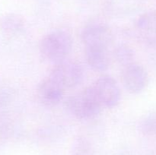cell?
<instances>
[{
	"mask_svg": "<svg viewBox=\"0 0 156 155\" xmlns=\"http://www.w3.org/2000/svg\"><path fill=\"white\" fill-rule=\"evenodd\" d=\"M73 46L71 33L63 29H56L41 39L39 50L44 59L56 65L68 58Z\"/></svg>",
	"mask_w": 156,
	"mask_h": 155,
	"instance_id": "obj_1",
	"label": "cell"
},
{
	"mask_svg": "<svg viewBox=\"0 0 156 155\" xmlns=\"http://www.w3.org/2000/svg\"><path fill=\"white\" fill-rule=\"evenodd\" d=\"M122 83L129 93L136 94L142 92L149 83L147 71L142 65L131 63L123 68L122 71Z\"/></svg>",
	"mask_w": 156,
	"mask_h": 155,
	"instance_id": "obj_6",
	"label": "cell"
},
{
	"mask_svg": "<svg viewBox=\"0 0 156 155\" xmlns=\"http://www.w3.org/2000/svg\"><path fill=\"white\" fill-rule=\"evenodd\" d=\"M81 38L85 47L108 49L114 40V35L105 24L91 23L82 30Z\"/></svg>",
	"mask_w": 156,
	"mask_h": 155,
	"instance_id": "obj_4",
	"label": "cell"
},
{
	"mask_svg": "<svg viewBox=\"0 0 156 155\" xmlns=\"http://www.w3.org/2000/svg\"><path fill=\"white\" fill-rule=\"evenodd\" d=\"M92 88L103 107H115L120 103L121 98L120 87L111 76L100 77L94 82Z\"/></svg>",
	"mask_w": 156,
	"mask_h": 155,
	"instance_id": "obj_5",
	"label": "cell"
},
{
	"mask_svg": "<svg viewBox=\"0 0 156 155\" xmlns=\"http://www.w3.org/2000/svg\"><path fill=\"white\" fill-rule=\"evenodd\" d=\"M65 106L68 112L79 120L94 119L103 108L92 86L69 97L66 100Z\"/></svg>",
	"mask_w": 156,
	"mask_h": 155,
	"instance_id": "obj_2",
	"label": "cell"
},
{
	"mask_svg": "<svg viewBox=\"0 0 156 155\" xmlns=\"http://www.w3.org/2000/svg\"><path fill=\"white\" fill-rule=\"evenodd\" d=\"M0 28L5 34L18 36L22 34L25 30L26 21L21 15L7 14L0 18Z\"/></svg>",
	"mask_w": 156,
	"mask_h": 155,
	"instance_id": "obj_10",
	"label": "cell"
},
{
	"mask_svg": "<svg viewBox=\"0 0 156 155\" xmlns=\"http://www.w3.org/2000/svg\"><path fill=\"white\" fill-rule=\"evenodd\" d=\"M71 155H95V153L91 141L85 137L79 136L73 141Z\"/></svg>",
	"mask_w": 156,
	"mask_h": 155,
	"instance_id": "obj_11",
	"label": "cell"
},
{
	"mask_svg": "<svg viewBox=\"0 0 156 155\" xmlns=\"http://www.w3.org/2000/svg\"><path fill=\"white\" fill-rule=\"evenodd\" d=\"M65 88L51 75L41 81L37 89L39 101L46 106H55L59 103L64 96Z\"/></svg>",
	"mask_w": 156,
	"mask_h": 155,
	"instance_id": "obj_7",
	"label": "cell"
},
{
	"mask_svg": "<svg viewBox=\"0 0 156 155\" xmlns=\"http://www.w3.org/2000/svg\"><path fill=\"white\" fill-rule=\"evenodd\" d=\"M114 57L120 65L125 67L134 62V52L129 46L126 44H120L115 49Z\"/></svg>",
	"mask_w": 156,
	"mask_h": 155,
	"instance_id": "obj_12",
	"label": "cell"
},
{
	"mask_svg": "<svg viewBox=\"0 0 156 155\" xmlns=\"http://www.w3.org/2000/svg\"><path fill=\"white\" fill-rule=\"evenodd\" d=\"M64 88H72L80 84L84 78V69L80 63L74 60L65 59L55 65L50 73Z\"/></svg>",
	"mask_w": 156,
	"mask_h": 155,
	"instance_id": "obj_3",
	"label": "cell"
},
{
	"mask_svg": "<svg viewBox=\"0 0 156 155\" xmlns=\"http://www.w3.org/2000/svg\"><path fill=\"white\" fill-rule=\"evenodd\" d=\"M140 131L147 135L156 134V110L145 115L140 122Z\"/></svg>",
	"mask_w": 156,
	"mask_h": 155,
	"instance_id": "obj_13",
	"label": "cell"
},
{
	"mask_svg": "<svg viewBox=\"0 0 156 155\" xmlns=\"http://www.w3.org/2000/svg\"><path fill=\"white\" fill-rule=\"evenodd\" d=\"M87 63L96 71H105L109 67L108 49L98 47H85Z\"/></svg>",
	"mask_w": 156,
	"mask_h": 155,
	"instance_id": "obj_9",
	"label": "cell"
},
{
	"mask_svg": "<svg viewBox=\"0 0 156 155\" xmlns=\"http://www.w3.org/2000/svg\"><path fill=\"white\" fill-rule=\"evenodd\" d=\"M136 32L142 43L156 46V11L142 14L136 22Z\"/></svg>",
	"mask_w": 156,
	"mask_h": 155,
	"instance_id": "obj_8",
	"label": "cell"
}]
</instances>
